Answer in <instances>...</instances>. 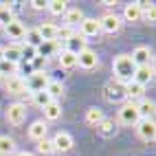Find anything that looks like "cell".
Masks as SVG:
<instances>
[{
	"label": "cell",
	"mask_w": 156,
	"mask_h": 156,
	"mask_svg": "<svg viewBox=\"0 0 156 156\" xmlns=\"http://www.w3.org/2000/svg\"><path fill=\"white\" fill-rule=\"evenodd\" d=\"M31 66H33V73H44V66H46V57H35L31 62Z\"/></svg>",
	"instance_id": "39"
},
{
	"label": "cell",
	"mask_w": 156,
	"mask_h": 156,
	"mask_svg": "<svg viewBox=\"0 0 156 156\" xmlns=\"http://www.w3.org/2000/svg\"><path fill=\"white\" fill-rule=\"evenodd\" d=\"M44 40H42V35H40V31H37V27L35 29H27V42L24 44H31V46H40Z\"/></svg>",
	"instance_id": "33"
},
{
	"label": "cell",
	"mask_w": 156,
	"mask_h": 156,
	"mask_svg": "<svg viewBox=\"0 0 156 156\" xmlns=\"http://www.w3.org/2000/svg\"><path fill=\"white\" fill-rule=\"evenodd\" d=\"M55 48H57V42H42V44L37 46V55L40 57H48Z\"/></svg>",
	"instance_id": "36"
},
{
	"label": "cell",
	"mask_w": 156,
	"mask_h": 156,
	"mask_svg": "<svg viewBox=\"0 0 156 156\" xmlns=\"http://www.w3.org/2000/svg\"><path fill=\"white\" fill-rule=\"evenodd\" d=\"M11 75H18V64L2 59L0 62V77H11Z\"/></svg>",
	"instance_id": "32"
},
{
	"label": "cell",
	"mask_w": 156,
	"mask_h": 156,
	"mask_svg": "<svg viewBox=\"0 0 156 156\" xmlns=\"http://www.w3.org/2000/svg\"><path fill=\"white\" fill-rule=\"evenodd\" d=\"M31 101H33V103H35V106H37L40 110H44V108H46V106H48V103L53 101V99H51V95H48L46 90H40V92H33Z\"/></svg>",
	"instance_id": "31"
},
{
	"label": "cell",
	"mask_w": 156,
	"mask_h": 156,
	"mask_svg": "<svg viewBox=\"0 0 156 156\" xmlns=\"http://www.w3.org/2000/svg\"><path fill=\"white\" fill-rule=\"evenodd\" d=\"M123 18L128 20V22H139V20L143 18V11L139 2H132V5H126V9H123Z\"/></svg>",
	"instance_id": "23"
},
{
	"label": "cell",
	"mask_w": 156,
	"mask_h": 156,
	"mask_svg": "<svg viewBox=\"0 0 156 156\" xmlns=\"http://www.w3.org/2000/svg\"><path fill=\"white\" fill-rule=\"evenodd\" d=\"M35 57H37V48L22 42V62H33Z\"/></svg>",
	"instance_id": "35"
},
{
	"label": "cell",
	"mask_w": 156,
	"mask_h": 156,
	"mask_svg": "<svg viewBox=\"0 0 156 156\" xmlns=\"http://www.w3.org/2000/svg\"><path fill=\"white\" fill-rule=\"evenodd\" d=\"M0 81H2V77H0Z\"/></svg>",
	"instance_id": "44"
},
{
	"label": "cell",
	"mask_w": 156,
	"mask_h": 156,
	"mask_svg": "<svg viewBox=\"0 0 156 156\" xmlns=\"http://www.w3.org/2000/svg\"><path fill=\"white\" fill-rule=\"evenodd\" d=\"M5 33H7L9 40H18V44H20V40H24V37H27V27L16 18L13 22H9V24L5 27Z\"/></svg>",
	"instance_id": "10"
},
{
	"label": "cell",
	"mask_w": 156,
	"mask_h": 156,
	"mask_svg": "<svg viewBox=\"0 0 156 156\" xmlns=\"http://www.w3.org/2000/svg\"><path fill=\"white\" fill-rule=\"evenodd\" d=\"M46 9H48L51 16H64L68 11V2H66V0H51Z\"/></svg>",
	"instance_id": "29"
},
{
	"label": "cell",
	"mask_w": 156,
	"mask_h": 156,
	"mask_svg": "<svg viewBox=\"0 0 156 156\" xmlns=\"http://www.w3.org/2000/svg\"><path fill=\"white\" fill-rule=\"evenodd\" d=\"M51 141H53L55 152H70L73 145H75V141H73V136H70L68 132H57Z\"/></svg>",
	"instance_id": "11"
},
{
	"label": "cell",
	"mask_w": 156,
	"mask_h": 156,
	"mask_svg": "<svg viewBox=\"0 0 156 156\" xmlns=\"http://www.w3.org/2000/svg\"><path fill=\"white\" fill-rule=\"evenodd\" d=\"M99 24H101V31H106V33H119L123 22H121V18L117 13H106L99 20Z\"/></svg>",
	"instance_id": "9"
},
{
	"label": "cell",
	"mask_w": 156,
	"mask_h": 156,
	"mask_svg": "<svg viewBox=\"0 0 156 156\" xmlns=\"http://www.w3.org/2000/svg\"><path fill=\"white\" fill-rule=\"evenodd\" d=\"M141 121V114H139V106L136 103H132V101H126L123 106L119 108V121L121 126H136V123Z\"/></svg>",
	"instance_id": "3"
},
{
	"label": "cell",
	"mask_w": 156,
	"mask_h": 156,
	"mask_svg": "<svg viewBox=\"0 0 156 156\" xmlns=\"http://www.w3.org/2000/svg\"><path fill=\"white\" fill-rule=\"evenodd\" d=\"M46 132H48V126H46V121H33L29 126V139H33V141H42L46 139Z\"/></svg>",
	"instance_id": "14"
},
{
	"label": "cell",
	"mask_w": 156,
	"mask_h": 156,
	"mask_svg": "<svg viewBox=\"0 0 156 156\" xmlns=\"http://www.w3.org/2000/svg\"><path fill=\"white\" fill-rule=\"evenodd\" d=\"M112 73H114V79L121 81V84H130L134 79V73H136V64H134L132 55L128 53H121L112 59Z\"/></svg>",
	"instance_id": "1"
},
{
	"label": "cell",
	"mask_w": 156,
	"mask_h": 156,
	"mask_svg": "<svg viewBox=\"0 0 156 156\" xmlns=\"http://www.w3.org/2000/svg\"><path fill=\"white\" fill-rule=\"evenodd\" d=\"M5 59L7 62H13V64H20L22 62V44H9L5 46Z\"/></svg>",
	"instance_id": "20"
},
{
	"label": "cell",
	"mask_w": 156,
	"mask_h": 156,
	"mask_svg": "<svg viewBox=\"0 0 156 156\" xmlns=\"http://www.w3.org/2000/svg\"><path fill=\"white\" fill-rule=\"evenodd\" d=\"M5 59V46H0V62Z\"/></svg>",
	"instance_id": "43"
},
{
	"label": "cell",
	"mask_w": 156,
	"mask_h": 156,
	"mask_svg": "<svg viewBox=\"0 0 156 156\" xmlns=\"http://www.w3.org/2000/svg\"><path fill=\"white\" fill-rule=\"evenodd\" d=\"M152 79H154V68L152 66H136V73H134L132 81H136L141 86H147Z\"/></svg>",
	"instance_id": "17"
},
{
	"label": "cell",
	"mask_w": 156,
	"mask_h": 156,
	"mask_svg": "<svg viewBox=\"0 0 156 156\" xmlns=\"http://www.w3.org/2000/svg\"><path fill=\"white\" fill-rule=\"evenodd\" d=\"M79 33L84 35V37H97V35L101 33L99 20H97V18H86L84 22L79 24Z\"/></svg>",
	"instance_id": "12"
},
{
	"label": "cell",
	"mask_w": 156,
	"mask_h": 156,
	"mask_svg": "<svg viewBox=\"0 0 156 156\" xmlns=\"http://www.w3.org/2000/svg\"><path fill=\"white\" fill-rule=\"evenodd\" d=\"M5 88H7L9 95L20 97L22 92H27V81H24V77H20V75H11V77L5 79Z\"/></svg>",
	"instance_id": "7"
},
{
	"label": "cell",
	"mask_w": 156,
	"mask_h": 156,
	"mask_svg": "<svg viewBox=\"0 0 156 156\" xmlns=\"http://www.w3.org/2000/svg\"><path fill=\"white\" fill-rule=\"evenodd\" d=\"M103 119H106V117H103V112H101L97 106H92V108H88V110H86V123H88V126L97 128Z\"/></svg>",
	"instance_id": "25"
},
{
	"label": "cell",
	"mask_w": 156,
	"mask_h": 156,
	"mask_svg": "<svg viewBox=\"0 0 156 156\" xmlns=\"http://www.w3.org/2000/svg\"><path fill=\"white\" fill-rule=\"evenodd\" d=\"M136 134L143 141H156V121L154 119H141L136 126Z\"/></svg>",
	"instance_id": "5"
},
{
	"label": "cell",
	"mask_w": 156,
	"mask_h": 156,
	"mask_svg": "<svg viewBox=\"0 0 156 156\" xmlns=\"http://www.w3.org/2000/svg\"><path fill=\"white\" fill-rule=\"evenodd\" d=\"M16 154V141L11 136H0V156Z\"/></svg>",
	"instance_id": "30"
},
{
	"label": "cell",
	"mask_w": 156,
	"mask_h": 156,
	"mask_svg": "<svg viewBox=\"0 0 156 156\" xmlns=\"http://www.w3.org/2000/svg\"><path fill=\"white\" fill-rule=\"evenodd\" d=\"M37 31H40V35H42L44 42H57V31H59L57 24H53V22H44V24L37 27Z\"/></svg>",
	"instance_id": "16"
},
{
	"label": "cell",
	"mask_w": 156,
	"mask_h": 156,
	"mask_svg": "<svg viewBox=\"0 0 156 156\" xmlns=\"http://www.w3.org/2000/svg\"><path fill=\"white\" fill-rule=\"evenodd\" d=\"M5 119H7V123H11V126H20V123L27 119V106L22 101L11 103V106L5 110Z\"/></svg>",
	"instance_id": "4"
},
{
	"label": "cell",
	"mask_w": 156,
	"mask_h": 156,
	"mask_svg": "<svg viewBox=\"0 0 156 156\" xmlns=\"http://www.w3.org/2000/svg\"><path fill=\"white\" fill-rule=\"evenodd\" d=\"M73 35H75V31L70 27H59V31H57V40H62V42H68Z\"/></svg>",
	"instance_id": "38"
},
{
	"label": "cell",
	"mask_w": 156,
	"mask_h": 156,
	"mask_svg": "<svg viewBox=\"0 0 156 156\" xmlns=\"http://www.w3.org/2000/svg\"><path fill=\"white\" fill-rule=\"evenodd\" d=\"M101 5H103V7H112V5H117V0H114V2H112V0H103Z\"/></svg>",
	"instance_id": "41"
},
{
	"label": "cell",
	"mask_w": 156,
	"mask_h": 156,
	"mask_svg": "<svg viewBox=\"0 0 156 156\" xmlns=\"http://www.w3.org/2000/svg\"><path fill=\"white\" fill-rule=\"evenodd\" d=\"M152 48L150 46H136L134 48V53H132V59H134V64L136 66H150V62H152Z\"/></svg>",
	"instance_id": "13"
},
{
	"label": "cell",
	"mask_w": 156,
	"mask_h": 156,
	"mask_svg": "<svg viewBox=\"0 0 156 156\" xmlns=\"http://www.w3.org/2000/svg\"><path fill=\"white\" fill-rule=\"evenodd\" d=\"M42 112H44V121H57V119H62V106H59V101H51Z\"/></svg>",
	"instance_id": "24"
},
{
	"label": "cell",
	"mask_w": 156,
	"mask_h": 156,
	"mask_svg": "<svg viewBox=\"0 0 156 156\" xmlns=\"http://www.w3.org/2000/svg\"><path fill=\"white\" fill-rule=\"evenodd\" d=\"M13 20H16V16H13L11 5L0 2V27H7L9 22H13Z\"/></svg>",
	"instance_id": "28"
},
{
	"label": "cell",
	"mask_w": 156,
	"mask_h": 156,
	"mask_svg": "<svg viewBox=\"0 0 156 156\" xmlns=\"http://www.w3.org/2000/svg\"><path fill=\"white\" fill-rule=\"evenodd\" d=\"M154 70H156V68H154Z\"/></svg>",
	"instance_id": "45"
},
{
	"label": "cell",
	"mask_w": 156,
	"mask_h": 156,
	"mask_svg": "<svg viewBox=\"0 0 156 156\" xmlns=\"http://www.w3.org/2000/svg\"><path fill=\"white\" fill-rule=\"evenodd\" d=\"M35 147H37V152L42 154V156H51V154L55 152V147H53V141H51V139H42V141H37V145H35Z\"/></svg>",
	"instance_id": "34"
},
{
	"label": "cell",
	"mask_w": 156,
	"mask_h": 156,
	"mask_svg": "<svg viewBox=\"0 0 156 156\" xmlns=\"http://www.w3.org/2000/svg\"><path fill=\"white\" fill-rule=\"evenodd\" d=\"M84 48H86V37L81 35V33H75V35L66 42V51H73V53H77V55H79Z\"/></svg>",
	"instance_id": "22"
},
{
	"label": "cell",
	"mask_w": 156,
	"mask_h": 156,
	"mask_svg": "<svg viewBox=\"0 0 156 156\" xmlns=\"http://www.w3.org/2000/svg\"><path fill=\"white\" fill-rule=\"evenodd\" d=\"M46 92L51 95V99H53V101H57V99L64 97V84L57 81V79H51V84L46 86Z\"/></svg>",
	"instance_id": "27"
},
{
	"label": "cell",
	"mask_w": 156,
	"mask_h": 156,
	"mask_svg": "<svg viewBox=\"0 0 156 156\" xmlns=\"http://www.w3.org/2000/svg\"><path fill=\"white\" fill-rule=\"evenodd\" d=\"M29 5L33 7L35 11H42V9H46V7H48V2H46V0H31Z\"/></svg>",
	"instance_id": "40"
},
{
	"label": "cell",
	"mask_w": 156,
	"mask_h": 156,
	"mask_svg": "<svg viewBox=\"0 0 156 156\" xmlns=\"http://www.w3.org/2000/svg\"><path fill=\"white\" fill-rule=\"evenodd\" d=\"M139 114H141V119H154V114H156V101H152V99H141L139 103Z\"/></svg>",
	"instance_id": "19"
},
{
	"label": "cell",
	"mask_w": 156,
	"mask_h": 156,
	"mask_svg": "<svg viewBox=\"0 0 156 156\" xmlns=\"http://www.w3.org/2000/svg\"><path fill=\"white\" fill-rule=\"evenodd\" d=\"M27 81V90L29 92H40V90H46V86L51 84V77L46 75V73H33Z\"/></svg>",
	"instance_id": "6"
},
{
	"label": "cell",
	"mask_w": 156,
	"mask_h": 156,
	"mask_svg": "<svg viewBox=\"0 0 156 156\" xmlns=\"http://www.w3.org/2000/svg\"><path fill=\"white\" fill-rule=\"evenodd\" d=\"M86 20V16H84V11H81L79 7H70L68 11L64 13V22H66V27H77V24H81Z\"/></svg>",
	"instance_id": "15"
},
{
	"label": "cell",
	"mask_w": 156,
	"mask_h": 156,
	"mask_svg": "<svg viewBox=\"0 0 156 156\" xmlns=\"http://www.w3.org/2000/svg\"><path fill=\"white\" fill-rule=\"evenodd\" d=\"M77 66L86 68V70L97 68V66H99V57H97V53H95L92 48H84V51L77 55Z\"/></svg>",
	"instance_id": "8"
},
{
	"label": "cell",
	"mask_w": 156,
	"mask_h": 156,
	"mask_svg": "<svg viewBox=\"0 0 156 156\" xmlns=\"http://www.w3.org/2000/svg\"><path fill=\"white\" fill-rule=\"evenodd\" d=\"M97 132L101 134V136H106V139H112L114 134H117V121L114 119H103L97 126Z\"/></svg>",
	"instance_id": "21"
},
{
	"label": "cell",
	"mask_w": 156,
	"mask_h": 156,
	"mask_svg": "<svg viewBox=\"0 0 156 156\" xmlns=\"http://www.w3.org/2000/svg\"><path fill=\"white\" fill-rule=\"evenodd\" d=\"M16 156H33V154H31V152H18Z\"/></svg>",
	"instance_id": "42"
},
{
	"label": "cell",
	"mask_w": 156,
	"mask_h": 156,
	"mask_svg": "<svg viewBox=\"0 0 156 156\" xmlns=\"http://www.w3.org/2000/svg\"><path fill=\"white\" fill-rule=\"evenodd\" d=\"M141 20H145L147 24H156V5H154V2L143 11V18H141Z\"/></svg>",
	"instance_id": "37"
},
{
	"label": "cell",
	"mask_w": 156,
	"mask_h": 156,
	"mask_svg": "<svg viewBox=\"0 0 156 156\" xmlns=\"http://www.w3.org/2000/svg\"><path fill=\"white\" fill-rule=\"evenodd\" d=\"M143 92H145V86L136 84V81L126 84V97H128V101H132V103L141 101V99H143Z\"/></svg>",
	"instance_id": "18"
},
{
	"label": "cell",
	"mask_w": 156,
	"mask_h": 156,
	"mask_svg": "<svg viewBox=\"0 0 156 156\" xmlns=\"http://www.w3.org/2000/svg\"><path fill=\"white\" fill-rule=\"evenodd\" d=\"M59 66L62 68H75L77 66V53H73V51H62L59 53Z\"/></svg>",
	"instance_id": "26"
},
{
	"label": "cell",
	"mask_w": 156,
	"mask_h": 156,
	"mask_svg": "<svg viewBox=\"0 0 156 156\" xmlns=\"http://www.w3.org/2000/svg\"><path fill=\"white\" fill-rule=\"evenodd\" d=\"M103 99L110 101V103H121L126 101V84H121L117 79H110L106 86H103Z\"/></svg>",
	"instance_id": "2"
}]
</instances>
